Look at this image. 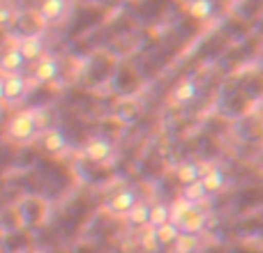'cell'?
Instances as JSON below:
<instances>
[{
	"instance_id": "obj_17",
	"label": "cell",
	"mask_w": 263,
	"mask_h": 253,
	"mask_svg": "<svg viewBox=\"0 0 263 253\" xmlns=\"http://www.w3.org/2000/svg\"><path fill=\"white\" fill-rule=\"evenodd\" d=\"M171 249H173V253H196V249H199V237L180 233V235L173 240Z\"/></svg>"
},
{
	"instance_id": "obj_8",
	"label": "cell",
	"mask_w": 263,
	"mask_h": 253,
	"mask_svg": "<svg viewBox=\"0 0 263 253\" xmlns=\"http://www.w3.org/2000/svg\"><path fill=\"white\" fill-rule=\"evenodd\" d=\"M136 194L132 189H118L114 196L109 198V203H106V207L111 209L114 214H118V217H125V214L129 212L132 207H134V203H136Z\"/></svg>"
},
{
	"instance_id": "obj_20",
	"label": "cell",
	"mask_w": 263,
	"mask_h": 253,
	"mask_svg": "<svg viewBox=\"0 0 263 253\" xmlns=\"http://www.w3.org/2000/svg\"><path fill=\"white\" fill-rule=\"evenodd\" d=\"M139 246L143 249L145 253H153L159 249V242H157V228L153 226H143V230H141L139 235Z\"/></svg>"
},
{
	"instance_id": "obj_3",
	"label": "cell",
	"mask_w": 263,
	"mask_h": 253,
	"mask_svg": "<svg viewBox=\"0 0 263 253\" xmlns=\"http://www.w3.org/2000/svg\"><path fill=\"white\" fill-rule=\"evenodd\" d=\"M16 49L21 51V55L26 58V62H35L37 58H42L44 55V35L42 32H28V35H23L21 39H18Z\"/></svg>"
},
{
	"instance_id": "obj_15",
	"label": "cell",
	"mask_w": 263,
	"mask_h": 253,
	"mask_svg": "<svg viewBox=\"0 0 263 253\" xmlns=\"http://www.w3.org/2000/svg\"><path fill=\"white\" fill-rule=\"evenodd\" d=\"M176 177L180 184H190V182L199 180L201 177V163L199 161H182L176 168Z\"/></svg>"
},
{
	"instance_id": "obj_2",
	"label": "cell",
	"mask_w": 263,
	"mask_h": 253,
	"mask_svg": "<svg viewBox=\"0 0 263 253\" xmlns=\"http://www.w3.org/2000/svg\"><path fill=\"white\" fill-rule=\"evenodd\" d=\"M3 95L5 104H18L28 95V78L23 74H5L3 76Z\"/></svg>"
},
{
	"instance_id": "obj_5",
	"label": "cell",
	"mask_w": 263,
	"mask_h": 253,
	"mask_svg": "<svg viewBox=\"0 0 263 253\" xmlns=\"http://www.w3.org/2000/svg\"><path fill=\"white\" fill-rule=\"evenodd\" d=\"M83 154H86V159L92 163H104V161H109L111 154H114V145H111L109 138H104V136H95V138H90L86 143Z\"/></svg>"
},
{
	"instance_id": "obj_4",
	"label": "cell",
	"mask_w": 263,
	"mask_h": 253,
	"mask_svg": "<svg viewBox=\"0 0 263 253\" xmlns=\"http://www.w3.org/2000/svg\"><path fill=\"white\" fill-rule=\"evenodd\" d=\"M60 74V62L55 55L51 53H44L42 58L35 60V69H32V78H35L37 83H51L55 81Z\"/></svg>"
},
{
	"instance_id": "obj_18",
	"label": "cell",
	"mask_w": 263,
	"mask_h": 253,
	"mask_svg": "<svg viewBox=\"0 0 263 253\" xmlns=\"http://www.w3.org/2000/svg\"><path fill=\"white\" fill-rule=\"evenodd\" d=\"M166 221H168V205L166 203L150 205V209H148V223H145V226L159 228L162 223H166Z\"/></svg>"
},
{
	"instance_id": "obj_1",
	"label": "cell",
	"mask_w": 263,
	"mask_h": 253,
	"mask_svg": "<svg viewBox=\"0 0 263 253\" xmlns=\"http://www.w3.org/2000/svg\"><path fill=\"white\" fill-rule=\"evenodd\" d=\"M40 120H37L35 111H18L9 118L7 122V138L14 143H30L37 134H40Z\"/></svg>"
},
{
	"instance_id": "obj_7",
	"label": "cell",
	"mask_w": 263,
	"mask_h": 253,
	"mask_svg": "<svg viewBox=\"0 0 263 253\" xmlns=\"http://www.w3.org/2000/svg\"><path fill=\"white\" fill-rule=\"evenodd\" d=\"M178 228H180V233L201 237V233L208 228V214H205L203 209L194 207L190 214H185V217H182V221L178 223Z\"/></svg>"
},
{
	"instance_id": "obj_11",
	"label": "cell",
	"mask_w": 263,
	"mask_h": 253,
	"mask_svg": "<svg viewBox=\"0 0 263 253\" xmlns=\"http://www.w3.org/2000/svg\"><path fill=\"white\" fill-rule=\"evenodd\" d=\"M201 182H203L208 194H215V191H219L227 184V175H224V171L217 166H208V168L201 166Z\"/></svg>"
},
{
	"instance_id": "obj_19",
	"label": "cell",
	"mask_w": 263,
	"mask_h": 253,
	"mask_svg": "<svg viewBox=\"0 0 263 253\" xmlns=\"http://www.w3.org/2000/svg\"><path fill=\"white\" fill-rule=\"evenodd\" d=\"M148 209H150L148 203H141V200H136L134 207H132L129 212L125 214V217H127V221L132 223V226H141V228H143L145 223H148Z\"/></svg>"
},
{
	"instance_id": "obj_13",
	"label": "cell",
	"mask_w": 263,
	"mask_h": 253,
	"mask_svg": "<svg viewBox=\"0 0 263 253\" xmlns=\"http://www.w3.org/2000/svg\"><path fill=\"white\" fill-rule=\"evenodd\" d=\"M194 207H199V205L180 196V198H176L171 205H168V221H171V223H180L182 217H185V214H190Z\"/></svg>"
},
{
	"instance_id": "obj_12",
	"label": "cell",
	"mask_w": 263,
	"mask_h": 253,
	"mask_svg": "<svg viewBox=\"0 0 263 253\" xmlns=\"http://www.w3.org/2000/svg\"><path fill=\"white\" fill-rule=\"evenodd\" d=\"M42 143H44V150H46V152L58 154V152H63V150L67 147V136H65L60 129H46V131H44V138H42Z\"/></svg>"
},
{
	"instance_id": "obj_16",
	"label": "cell",
	"mask_w": 263,
	"mask_h": 253,
	"mask_svg": "<svg viewBox=\"0 0 263 253\" xmlns=\"http://www.w3.org/2000/svg\"><path fill=\"white\" fill-rule=\"evenodd\" d=\"M182 198L192 200V203H196V205L203 203V200L208 198V191H205V186H203V182H201V177L182 186Z\"/></svg>"
},
{
	"instance_id": "obj_22",
	"label": "cell",
	"mask_w": 263,
	"mask_h": 253,
	"mask_svg": "<svg viewBox=\"0 0 263 253\" xmlns=\"http://www.w3.org/2000/svg\"><path fill=\"white\" fill-rule=\"evenodd\" d=\"M3 99H5V95H3V76H0V104H3Z\"/></svg>"
},
{
	"instance_id": "obj_14",
	"label": "cell",
	"mask_w": 263,
	"mask_h": 253,
	"mask_svg": "<svg viewBox=\"0 0 263 253\" xmlns=\"http://www.w3.org/2000/svg\"><path fill=\"white\" fill-rule=\"evenodd\" d=\"M187 12L196 21H205V18H210L215 14V0H190Z\"/></svg>"
},
{
	"instance_id": "obj_23",
	"label": "cell",
	"mask_w": 263,
	"mask_h": 253,
	"mask_svg": "<svg viewBox=\"0 0 263 253\" xmlns=\"http://www.w3.org/2000/svg\"><path fill=\"white\" fill-rule=\"evenodd\" d=\"M30 253H46V251H44V249H32Z\"/></svg>"
},
{
	"instance_id": "obj_6",
	"label": "cell",
	"mask_w": 263,
	"mask_h": 253,
	"mask_svg": "<svg viewBox=\"0 0 263 253\" xmlns=\"http://www.w3.org/2000/svg\"><path fill=\"white\" fill-rule=\"evenodd\" d=\"M196 97H199V83L190 76L182 78V81H178L176 88L171 90V99H173V104H178V106L192 104Z\"/></svg>"
},
{
	"instance_id": "obj_24",
	"label": "cell",
	"mask_w": 263,
	"mask_h": 253,
	"mask_svg": "<svg viewBox=\"0 0 263 253\" xmlns=\"http://www.w3.org/2000/svg\"><path fill=\"white\" fill-rule=\"evenodd\" d=\"M90 3H92V0H90Z\"/></svg>"
},
{
	"instance_id": "obj_9",
	"label": "cell",
	"mask_w": 263,
	"mask_h": 253,
	"mask_svg": "<svg viewBox=\"0 0 263 253\" xmlns=\"http://www.w3.org/2000/svg\"><path fill=\"white\" fill-rule=\"evenodd\" d=\"M23 67H26V58L16 46H9L0 53V72L3 74H21Z\"/></svg>"
},
{
	"instance_id": "obj_10",
	"label": "cell",
	"mask_w": 263,
	"mask_h": 253,
	"mask_svg": "<svg viewBox=\"0 0 263 253\" xmlns=\"http://www.w3.org/2000/svg\"><path fill=\"white\" fill-rule=\"evenodd\" d=\"M69 0H42L40 3V18L46 23H55L65 16Z\"/></svg>"
},
{
	"instance_id": "obj_21",
	"label": "cell",
	"mask_w": 263,
	"mask_h": 253,
	"mask_svg": "<svg viewBox=\"0 0 263 253\" xmlns=\"http://www.w3.org/2000/svg\"><path fill=\"white\" fill-rule=\"evenodd\" d=\"M178 235H180V228H178V223L166 221V223H162V226L157 228V242H159V246H171L173 240H176Z\"/></svg>"
}]
</instances>
